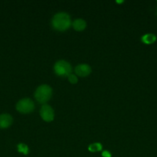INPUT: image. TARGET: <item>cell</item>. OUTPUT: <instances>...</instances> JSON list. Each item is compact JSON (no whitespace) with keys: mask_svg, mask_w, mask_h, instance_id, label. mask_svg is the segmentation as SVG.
I'll use <instances>...</instances> for the list:
<instances>
[{"mask_svg":"<svg viewBox=\"0 0 157 157\" xmlns=\"http://www.w3.org/2000/svg\"><path fill=\"white\" fill-rule=\"evenodd\" d=\"M103 147H102V144L99 143H95V144H92L91 145L89 146V150L90 152H97L100 151L102 150Z\"/></svg>","mask_w":157,"mask_h":157,"instance_id":"cell-10","label":"cell"},{"mask_svg":"<svg viewBox=\"0 0 157 157\" xmlns=\"http://www.w3.org/2000/svg\"><path fill=\"white\" fill-rule=\"evenodd\" d=\"M40 115L45 121L50 122L54 119V110L49 105L44 104L40 110Z\"/></svg>","mask_w":157,"mask_h":157,"instance_id":"cell-5","label":"cell"},{"mask_svg":"<svg viewBox=\"0 0 157 157\" xmlns=\"http://www.w3.org/2000/svg\"><path fill=\"white\" fill-rule=\"evenodd\" d=\"M68 79H69V81H70L72 84H75V83H77V81H78L76 76H75V75H72V74H71V75H69V76H68Z\"/></svg>","mask_w":157,"mask_h":157,"instance_id":"cell-12","label":"cell"},{"mask_svg":"<svg viewBox=\"0 0 157 157\" xmlns=\"http://www.w3.org/2000/svg\"><path fill=\"white\" fill-rule=\"evenodd\" d=\"M123 1H117V2H119V3H120V2H123Z\"/></svg>","mask_w":157,"mask_h":157,"instance_id":"cell-14","label":"cell"},{"mask_svg":"<svg viewBox=\"0 0 157 157\" xmlns=\"http://www.w3.org/2000/svg\"><path fill=\"white\" fill-rule=\"evenodd\" d=\"M54 71H55V74L62 77H66L71 75V71H72V67H71L70 64L66 61H57L54 66Z\"/></svg>","mask_w":157,"mask_h":157,"instance_id":"cell-3","label":"cell"},{"mask_svg":"<svg viewBox=\"0 0 157 157\" xmlns=\"http://www.w3.org/2000/svg\"><path fill=\"white\" fill-rule=\"evenodd\" d=\"M34 107H35V105H34L33 101L29 98H24V99L20 100L16 104L17 110L22 113H30L34 110Z\"/></svg>","mask_w":157,"mask_h":157,"instance_id":"cell-4","label":"cell"},{"mask_svg":"<svg viewBox=\"0 0 157 157\" xmlns=\"http://www.w3.org/2000/svg\"><path fill=\"white\" fill-rule=\"evenodd\" d=\"M72 26H73L74 29L75 31H83V29L86 28V22L82 18H78V19H75V21L72 23Z\"/></svg>","mask_w":157,"mask_h":157,"instance_id":"cell-8","label":"cell"},{"mask_svg":"<svg viewBox=\"0 0 157 157\" xmlns=\"http://www.w3.org/2000/svg\"><path fill=\"white\" fill-rule=\"evenodd\" d=\"M17 147H18V151L19 152V153H23V154L25 155L28 154V153H29V147H28L27 145H26V144H18Z\"/></svg>","mask_w":157,"mask_h":157,"instance_id":"cell-11","label":"cell"},{"mask_svg":"<svg viewBox=\"0 0 157 157\" xmlns=\"http://www.w3.org/2000/svg\"><path fill=\"white\" fill-rule=\"evenodd\" d=\"M91 67L88 64H79L75 68V72L77 75L80 77H86L91 73Z\"/></svg>","mask_w":157,"mask_h":157,"instance_id":"cell-6","label":"cell"},{"mask_svg":"<svg viewBox=\"0 0 157 157\" xmlns=\"http://www.w3.org/2000/svg\"><path fill=\"white\" fill-rule=\"evenodd\" d=\"M102 156L103 157H111V153H109V151H107V150H105V151L103 152V153H102Z\"/></svg>","mask_w":157,"mask_h":157,"instance_id":"cell-13","label":"cell"},{"mask_svg":"<svg viewBox=\"0 0 157 157\" xmlns=\"http://www.w3.org/2000/svg\"><path fill=\"white\" fill-rule=\"evenodd\" d=\"M52 26L58 31L66 30L71 25V19L69 15L66 12H58L54 15L52 21Z\"/></svg>","mask_w":157,"mask_h":157,"instance_id":"cell-1","label":"cell"},{"mask_svg":"<svg viewBox=\"0 0 157 157\" xmlns=\"http://www.w3.org/2000/svg\"><path fill=\"white\" fill-rule=\"evenodd\" d=\"M52 90L49 85L42 84L36 89L35 92V98L39 103L44 104L47 102L52 97Z\"/></svg>","mask_w":157,"mask_h":157,"instance_id":"cell-2","label":"cell"},{"mask_svg":"<svg viewBox=\"0 0 157 157\" xmlns=\"http://www.w3.org/2000/svg\"><path fill=\"white\" fill-rule=\"evenodd\" d=\"M156 40V37L153 34H146L142 37V41L145 44H152Z\"/></svg>","mask_w":157,"mask_h":157,"instance_id":"cell-9","label":"cell"},{"mask_svg":"<svg viewBox=\"0 0 157 157\" xmlns=\"http://www.w3.org/2000/svg\"><path fill=\"white\" fill-rule=\"evenodd\" d=\"M12 123V117L11 115L5 113L0 115V128L5 129L9 127Z\"/></svg>","mask_w":157,"mask_h":157,"instance_id":"cell-7","label":"cell"}]
</instances>
